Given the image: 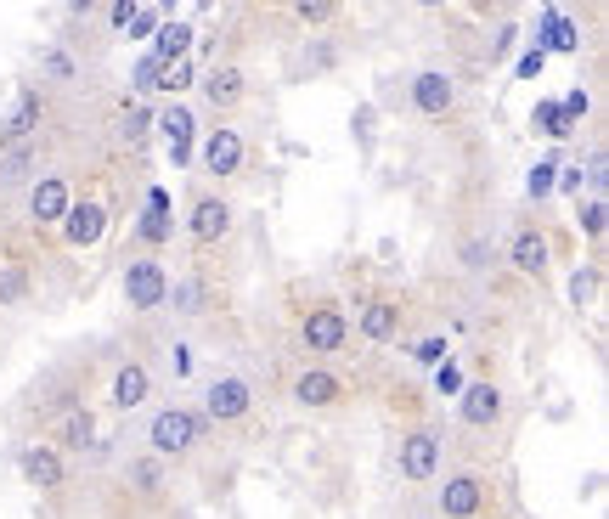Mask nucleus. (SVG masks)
Instances as JSON below:
<instances>
[{
	"mask_svg": "<svg viewBox=\"0 0 609 519\" xmlns=\"http://www.w3.org/2000/svg\"><path fill=\"white\" fill-rule=\"evenodd\" d=\"M158 130H164V147H170V164L175 170H187V158H192V136H198V125H192V113L175 102V108L158 113Z\"/></svg>",
	"mask_w": 609,
	"mask_h": 519,
	"instance_id": "14",
	"label": "nucleus"
},
{
	"mask_svg": "<svg viewBox=\"0 0 609 519\" xmlns=\"http://www.w3.org/2000/svg\"><path fill=\"white\" fill-rule=\"evenodd\" d=\"M536 51H542V57H547V51H564V57H570V51H581V29L564 12H547L542 17V46H536Z\"/></svg>",
	"mask_w": 609,
	"mask_h": 519,
	"instance_id": "22",
	"label": "nucleus"
},
{
	"mask_svg": "<svg viewBox=\"0 0 609 519\" xmlns=\"http://www.w3.org/2000/svg\"><path fill=\"white\" fill-rule=\"evenodd\" d=\"M502 390L497 384H463V395H457V412H463V424L469 429H491L502 418Z\"/></svg>",
	"mask_w": 609,
	"mask_h": 519,
	"instance_id": "9",
	"label": "nucleus"
},
{
	"mask_svg": "<svg viewBox=\"0 0 609 519\" xmlns=\"http://www.w3.org/2000/svg\"><path fill=\"white\" fill-rule=\"evenodd\" d=\"M57 446H74V452H85V446H96V418L85 407H68L63 424H57Z\"/></svg>",
	"mask_w": 609,
	"mask_h": 519,
	"instance_id": "23",
	"label": "nucleus"
},
{
	"mask_svg": "<svg viewBox=\"0 0 609 519\" xmlns=\"http://www.w3.org/2000/svg\"><path fill=\"white\" fill-rule=\"evenodd\" d=\"M553 181H559V164H553V158H542V164L531 170V181H525V192H531V198H547V192H553Z\"/></svg>",
	"mask_w": 609,
	"mask_h": 519,
	"instance_id": "29",
	"label": "nucleus"
},
{
	"mask_svg": "<svg viewBox=\"0 0 609 519\" xmlns=\"http://www.w3.org/2000/svg\"><path fill=\"white\" fill-rule=\"evenodd\" d=\"M294 401L299 407H333V401H344V384L333 373H322V367H311V373L294 378Z\"/></svg>",
	"mask_w": 609,
	"mask_h": 519,
	"instance_id": "18",
	"label": "nucleus"
},
{
	"mask_svg": "<svg viewBox=\"0 0 609 519\" xmlns=\"http://www.w3.org/2000/svg\"><path fill=\"white\" fill-rule=\"evenodd\" d=\"M57 226H63L68 249H91V243H102V232H108V209L102 204H68V215Z\"/></svg>",
	"mask_w": 609,
	"mask_h": 519,
	"instance_id": "8",
	"label": "nucleus"
},
{
	"mask_svg": "<svg viewBox=\"0 0 609 519\" xmlns=\"http://www.w3.org/2000/svg\"><path fill=\"white\" fill-rule=\"evenodd\" d=\"M130 486H136L141 497L164 491V463H158V457H136V463H130Z\"/></svg>",
	"mask_w": 609,
	"mask_h": 519,
	"instance_id": "24",
	"label": "nucleus"
},
{
	"mask_svg": "<svg viewBox=\"0 0 609 519\" xmlns=\"http://www.w3.org/2000/svg\"><path fill=\"white\" fill-rule=\"evenodd\" d=\"M243 85H249V79H243V68H232V63H220V68L203 74V96H209L215 108H237V102H243Z\"/></svg>",
	"mask_w": 609,
	"mask_h": 519,
	"instance_id": "20",
	"label": "nucleus"
},
{
	"mask_svg": "<svg viewBox=\"0 0 609 519\" xmlns=\"http://www.w3.org/2000/svg\"><path fill=\"white\" fill-rule=\"evenodd\" d=\"M299 339H305V350H316V356H333V350H344V339H350V322H344L339 305H311L305 322H299Z\"/></svg>",
	"mask_w": 609,
	"mask_h": 519,
	"instance_id": "3",
	"label": "nucleus"
},
{
	"mask_svg": "<svg viewBox=\"0 0 609 519\" xmlns=\"http://www.w3.org/2000/svg\"><path fill=\"white\" fill-rule=\"evenodd\" d=\"M581 232L604 237V198H587V204H581Z\"/></svg>",
	"mask_w": 609,
	"mask_h": 519,
	"instance_id": "33",
	"label": "nucleus"
},
{
	"mask_svg": "<svg viewBox=\"0 0 609 519\" xmlns=\"http://www.w3.org/2000/svg\"><path fill=\"white\" fill-rule=\"evenodd\" d=\"M514 40H519V34H514V29H502V34H497V40H491V57H508V51H514Z\"/></svg>",
	"mask_w": 609,
	"mask_h": 519,
	"instance_id": "44",
	"label": "nucleus"
},
{
	"mask_svg": "<svg viewBox=\"0 0 609 519\" xmlns=\"http://www.w3.org/2000/svg\"><path fill=\"white\" fill-rule=\"evenodd\" d=\"M23 294H29V277H23V266H0V305H17Z\"/></svg>",
	"mask_w": 609,
	"mask_h": 519,
	"instance_id": "27",
	"label": "nucleus"
},
{
	"mask_svg": "<svg viewBox=\"0 0 609 519\" xmlns=\"http://www.w3.org/2000/svg\"><path fill=\"white\" fill-rule=\"evenodd\" d=\"M130 17H136V0H119V6H108V23H113V29H130Z\"/></svg>",
	"mask_w": 609,
	"mask_h": 519,
	"instance_id": "41",
	"label": "nucleus"
},
{
	"mask_svg": "<svg viewBox=\"0 0 609 519\" xmlns=\"http://www.w3.org/2000/svg\"><path fill=\"white\" fill-rule=\"evenodd\" d=\"M192 40H198V34H192V23H170V17H164V23H158V34H153V51H147V57H158V63H181V57L192 51Z\"/></svg>",
	"mask_w": 609,
	"mask_h": 519,
	"instance_id": "21",
	"label": "nucleus"
},
{
	"mask_svg": "<svg viewBox=\"0 0 609 519\" xmlns=\"http://www.w3.org/2000/svg\"><path fill=\"white\" fill-rule=\"evenodd\" d=\"M485 508V480L480 474H457V480H446V491H440V514L446 519H474Z\"/></svg>",
	"mask_w": 609,
	"mask_h": 519,
	"instance_id": "12",
	"label": "nucleus"
},
{
	"mask_svg": "<svg viewBox=\"0 0 609 519\" xmlns=\"http://www.w3.org/2000/svg\"><path fill=\"white\" fill-rule=\"evenodd\" d=\"M254 407V390L249 378H209V390H203V418H215V424H237V418H249Z\"/></svg>",
	"mask_w": 609,
	"mask_h": 519,
	"instance_id": "2",
	"label": "nucleus"
},
{
	"mask_svg": "<svg viewBox=\"0 0 609 519\" xmlns=\"http://www.w3.org/2000/svg\"><path fill=\"white\" fill-rule=\"evenodd\" d=\"M170 362H175V378H187V373H192V350H187V345H175Z\"/></svg>",
	"mask_w": 609,
	"mask_h": 519,
	"instance_id": "45",
	"label": "nucleus"
},
{
	"mask_svg": "<svg viewBox=\"0 0 609 519\" xmlns=\"http://www.w3.org/2000/svg\"><path fill=\"white\" fill-rule=\"evenodd\" d=\"M294 17H299V23H328L333 6H328V0H305V6H294Z\"/></svg>",
	"mask_w": 609,
	"mask_h": 519,
	"instance_id": "37",
	"label": "nucleus"
},
{
	"mask_svg": "<svg viewBox=\"0 0 609 519\" xmlns=\"http://www.w3.org/2000/svg\"><path fill=\"white\" fill-rule=\"evenodd\" d=\"M147 395H153V378H147V367H141V362H125L119 373H113L108 401H113L119 412H136L141 401H147Z\"/></svg>",
	"mask_w": 609,
	"mask_h": 519,
	"instance_id": "16",
	"label": "nucleus"
},
{
	"mask_svg": "<svg viewBox=\"0 0 609 519\" xmlns=\"http://www.w3.org/2000/svg\"><path fill=\"white\" fill-rule=\"evenodd\" d=\"M147 446L153 457H187L192 446H203V418L192 407H164L147 424Z\"/></svg>",
	"mask_w": 609,
	"mask_h": 519,
	"instance_id": "1",
	"label": "nucleus"
},
{
	"mask_svg": "<svg viewBox=\"0 0 609 519\" xmlns=\"http://www.w3.org/2000/svg\"><path fill=\"white\" fill-rule=\"evenodd\" d=\"M125 299H130V311H158V305L170 299L164 266H158V260H130L125 266Z\"/></svg>",
	"mask_w": 609,
	"mask_h": 519,
	"instance_id": "4",
	"label": "nucleus"
},
{
	"mask_svg": "<svg viewBox=\"0 0 609 519\" xmlns=\"http://www.w3.org/2000/svg\"><path fill=\"white\" fill-rule=\"evenodd\" d=\"M508 266H514L519 277H542L547 271V237L536 232V226L514 232V243H508Z\"/></svg>",
	"mask_w": 609,
	"mask_h": 519,
	"instance_id": "17",
	"label": "nucleus"
},
{
	"mask_svg": "<svg viewBox=\"0 0 609 519\" xmlns=\"http://www.w3.org/2000/svg\"><path fill=\"white\" fill-rule=\"evenodd\" d=\"M158 23H164V12H158V6H136V17H130V34H158Z\"/></svg>",
	"mask_w": 609,
	"mask_h": 519,
	"instance_id": "36",
	"label": "nucleus"
},
{
	"mask_svg": "<svg viewBox=\"0 0 609 519\" xmlns=\"http://www.w3.org/2000/svg\"><path fill=\"white\" fill-rule=\"evenodd\" d=\"M457 102V85L452 74H440V68H423L418 79H412V108L423 113V119H446Z\"/></svg>",
	"mask_w": 609,
	"mask_h": 519,
	"instance_id": "5",
	"label": "nucleus"
},
{
	"mask_svg": "<svg viewBox=\"0 0 609 519\" xmlns=\"http://www.w3.org/2000/svg\"><path fill=\"white\" fill-rule=\"evenodd\" d=\"M203 164H209V175H237L243 170V136L237 130H209V142H203Z\"/></svg>",
	"mask_w": 609,
	"mask_h": 519,
	"instance_id": "15",
	"label": "nucleus"
},
{
	"mask_svg": "<svg viewBox=\"0 0 609 519\" xmlns=\"http://www.w3.org/2000/svg\"><path fill=\"white\" fill-rule=\"evenodd\" d=\"M187 232L198 237V243H220V237L232 232V204L215 198V192H203L198 204H192V215H187Z\"/></svg>",
	"mask_w": 609,
	"mask_h": 519,
	"instance_id": "10",
	"label": "nucleus"
},
{
	"mask_svg": "<svg viewBox=\"0 0 609 519\" xmlns=\"http://www.w3.org/2000/svg\"><path fill=\"white\" fill-rule=\"evenodd\" d=\"M17 469H23V480H29L34 491L63 486V452H57V446H23V452H17Z\"/></svg>",
	"mask_w": 609,
	"mask_h": 519,
	"instance_id": "11",
	"label": "nucleus"
},
{
	"mask_svg": "<svg viewBox=\"0 0 609 519\" xmlns=\"http://www.w3.org/2000/svg\"><path fill=\"white\" fill-rule=\"evenodd\" d=\"M192 85V57H181V63H164V74H158V91H187Z\"/></svg>",
	"mask_w": 609,
	"mask_h": 519,
	"instance_id": "28",
	"label": "nucleus"
},
{
	"mask_svg": "<svg viewBox=\"0 0 609 519\" xmlns=\"http://www.w3.org/2000/svg\"><path fill=\"white\" fill-rule=\"evenodd\" d=\"M395 333H401V305H395V299H373V305L361 311V339L390 345Z\"/></svg>",
	"mask_w": 609,
	"mask_h": 519,
	"instance_id": "19",
	"label": "nucleus"
},
{
	"mask_svg": "<svg viewBox=\"0 0 609 519\" xmlns=\"http://www.w3.org/2000/svg\"><path fill=\"white\" fill-rule=\"evenodd\" d=\"M136 232L147 237V243H164V237L175 232V221H170V215H141V226H136Z\"/></svg>",
	"mask_w": 609,
	"mask_h": 519,
	"instance_id": "34",
	"label": "nucleus"
},
{
	"mask_svg": "<svg viewBox=\"0 0 609 519\" xmlns=\"http://www.w3.org/2000/svg\"><path fill=\"white\" fill-rule=\"evenodd\" d=\"M46 74L51 79H68V74H74V63H68L63 51H46Z\"/></svg>",
	"mask_w": 609,
	"mask_h": 519,
	"instance_id": "42",
	"label": "nucleus"
},
{
	"mask_svg": "<svg viewBox=\"0 0 609 519\" xmlns=\"http://www.w3.org/2000/svg\"><path fill=\"white\" fill-rule=\"evenodd\" d=\"M158 74H164V63H158V57H141V63H136V91L141 96L158 91Z\"/></svg>",
	"mask_w": 609,
	"mask_h": 519,
	"instance_id": "35",
	"label": "nucleus"
},
{
	"mask_svg": "<svg viewBox=\"0 0 609 519\" xmlns=\"http://www.w3.org/2000/svg\"><path fill=\"white\" fill-rule=\"evenodd\" d=\"M147 215H170V192H164V187L147 192Z\"/></svg>",
	"mask_w": 609,
	"mask_h": 519,
	"instance_id": "43",
	"label": "nucleus"
},
{
	"mask_svg": "<svg viewBox=\"0 0 609 519\" xmlns=\"http://www.w3.org/2000/svg\"><path fill=\"white\" fill-rule=\"evenodd\" d=\"M536 125H542V136H553V142H564V136H570L559 102H536Z\"/></svg>",
	"mask_w": 609,
	"mask_h": 519,
	"instance_id": "26",
	"label": "nucleus"
},
{
	"mask_svg": "<svg viewBox=\"0 0 609 519\" xmlns=\"http://www.w3.org/2000/svg\"><path fill=\"white\" fill-rule=\"evenodd\" d=\"M68 204H74V198H68V181H63V175H40V181L29 187V215H34V221L57 226L68 215Z\"/></svg>",
	"mask_w": 609,
	"mask_h": 519,
	"instance_id": "13",
	"label": "nucleus"
},
{
	"mask_svg": "<svg viewBox=\"0 0 609 519\" xmlns=\"http://www.w3.org/2000/svg\"><path fill=\"white\" fill-rule=\"evenodd\" d=\"M581 181H587V175H581V164H576V170H559L553 192H570V198H581Z\"/></svg>",
	"mask_w": 609,
	"mask_h": 519,
	"instance_id": "40",
	"label": "nucleus"
},
{
	"mask_svg": "<svg viewBox=\"0 0 609 519\" xmlns=\"http://www.w3.org/2000/svg\"><path fill=\"white\" fill-rule=\"evenodd\" d=\"M29 164H34L29 142H23V147H12V153L0 158V187H17V181H23V175H29Z\"/></svg>",
	"mask_w": 609,
	"mask_h": 519,
	"instance_id": "25",
	"label": "nucleus"
},
{
	"mask_svg": "<svg viewBox=\"0 0 609 519\" xmlns=\"http://www.w3.org/2000/svg\"><path fill=\"white\" fill-rule=\"evenodd\" d=\"M593 294H598V266H581L576 277H570V299H576V305H587Z\"/></svg>",
	"mask_w": 609,
	"mask_h": 519,
	"instance_id": "30",
	"label": "nucleus"
},
{
	"mask_svg": "<svg viewBox=\"0 0 609 519\" xmlns=\"http://www.w3.org/2000/svg\"><path fill=\"white\" fill-rule=\"evenodd\" d=\"M412 362H418V367H440V362H452V350H446V339H423Z\"/></svg>",
	"mask_w": 609,
	"mask_h": 519,
	"instance_id": "32",
	"label": "nucleus"
},
{
	"mask_svg": "<svg viewBox=\"0 0 609 519\" xmlns=\"http://www.w3.org/2000/svg\"><path fill=\"white\" fill-rule=\"evenodd\" d=\"M542 68H547V57H542V51L531 46V51H525V57H519V63H514V74H519V79H536V74H542Z\"/></svg>",
	"mask_w": 609,
	"mask_h": 519,
	"instance_id": "39",
	"label": "nucleus"
},
{
	"mask_svg": "<svg viewBox=\"0 0 609 519\" xmlns=\"http://www.w3.org/2000/svg\"><path fill=\"white\" fill-rule=\"evenodd\" d=\"M40 113H46V102H40V91H17L12 113H6V125H0V153H12V147H23L40 130Z\"/></svg>",
	"mask_w": 609,
	"mask_h": 519,
	"instance_id": "6",
	"label": "nucleus"
},
{
	"mask_svg": "<svg viewBox=\"0 0 609 519\" xmlns=\"http://www.w3.org/2000/svg\"><path fill=\"white\" fill-rule=\"evenodd\" d=\"M147 125H153V113H147V108H130L125 113V136H130V142H141V136H147Z\"/></svg>",
	"mask_w": 609,
	"mask_h": 519,
	"instance_id": "38",
	"label": "nucleus"
},
{
	"mask_svg": "<svg viewBox=\"0 0 609 519\" xmlns=\"http://www.w3.org/2000/svg\"><path fill=\"white\" fill-rule=\"evenodd\" d=\"M435 390L440 395H463V367H457V362H440L435 367Z\"/></svg>",
	"mask_w": 609,
	"mask_h": 519,
	"instance_id": "31",
	"label": "nucleus"
},
{
	"mask_svg": "<svg viewBox=\"0 0 609 519\" xmlns=\"http://www.w3.org/2000/svg\"><path fill=\"white\" fill-rule=\"evenodd\" d=\"M440 469V435L435 429H412L401 441V474L406 480H435Z\"/></svg>",
	"mask_w": 609,
	"mask_h": 519,
	"instance_id": "7",
	"label": "nucleus"
}]
</instances>
